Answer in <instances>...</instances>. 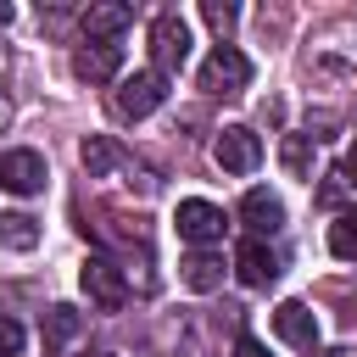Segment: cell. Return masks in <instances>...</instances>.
Returning <instances> with one entry per match:
<instances>
[{"label":"cell","mask_w":357,"mask_h":357,"mask_svg":"<svg viewBox=\"0 0 357 357\" xmlns=\"http://www.w3.org/2000/svg\"><path fill=\"white\" fill-rule=\"evenodd\" d=\"M162 100H167V78H162L156 67H145V73H128V78H117V89H112V112H117L123 123H139V117H151Z\"/></svg>","instance_id":"1"},{"label":"cell","mask_w":357,"mask_h":357,"mask_svg":"<svg viewBox=\"0 0 357 357\" xmlns=\"http://www.w3.org/2000/svg\"><path fill=\"white\" fill-rule=\"evenodd\" d=\"M195 84L206 89V95H245V84H251V61H245V50H234V45H218L206 61H201V73H195Z\"/></svg>","instance_id":"2"},{"label":"cell","mask_w":357,"mask_h":357,"mask_svg":"<svg viewBox=\"0 0 357 357\" xmlns=\"http://www.w3.org/2000/svg\"><path fill=\"white\" fill-rule=\"evenodd\" d=\"M318 73H340V78H357V22H329L318 39H312V56H307Z\"/></svg>","instance_id":"3"},{"label":"cell","mask_w":357,"mask_h":357,"mask_svg":"<svg viewBox=\"0 0 357 357\" xmlns=\"http://www.w3.org/2000/svg\"><path fill=\"white\" fill-rule=\"evenodd\" d=\"M78 284H84V296H89L100 312H123V301H128V279H123V268H117L112 257H89V262L78 268Z\"/></svg>","instance_id":"4"},{"label":"cell","mask_w":357,"mask_h":357,"mask_svg":"<svg viewBox=\"0 0 357 357\" xmlns=\"http://www.w3.org/2000/svg\"><path fill=\"white\" fill-rule=\"evenodd\" d=\"M184 56H190V22H184L178 11H162V17L151 22V61H156V73H162V78L178 73Z\"/></svg>","instance_id":"5"},{"label":"cell","mask_w":357,"mask_h":357,"mask_svg":"<svg viewBox=\"0 0 357 357\" xmlns=\"http://www.w3.org/2000/svg\"><path fill=\"white\" fill-rule=\"evenodd\" d=\"M173 223H178V240H190V245H212V240H223V206H212V201H201V195H190V201H178V212H173Z\"/></svg>","instance_id":"6"},{"label":"cell","mask_w":357,"mask_h":357,"mask_svg":"<svg viewBox=\"0 0 357 357\" xmlns=\"http://www.w3.org/2000/svg\"><path fill=\"white\" fill-rule=\"evenodd\" d=\"M45 178H50V167H45L39 151H28V145L0 151V190H11V195H39Z\"/></svg>","instance_id":"7"},{"label":"cell","mask_w":357,"mask_h":357,"mask_svg":"<svg viewBox=\"0 0 357 357\" xmlns=\"http://www.w3.org/2000/svg\"><path fill=\"white\" fill-rule=\"evenodd\" d=\"M212 156H218L223 173H257V162H262V139H257L245 123H229V128L212 139Z\"/></svg>","instance_id":"8"},{"label":"cell","mask_w":357,"mask_h":357,"mask_svg":"<svg viewBox=\"0 0 357 357\" xmlns=\"http://www.w3.org/2000/svg\"><path fill=\"white\" fill-rule=\"evenodd\" d=\"M273 335L284 346H296V351H318V318H312V307L307 301H279L273 307Z\"/></svg>","instance_id":"9"},{"label":"cell","mask_w":357,"mask_h":357,"mask_svg":"<svg viewBox=\"0 0 357 357\" xmlns=\"http://www.w3.org/2000/svg\"><path fill=\"white\" fill-rule=\"evenodd\" d=\"M234 273H240L245 290H268V284L279 279V257H273L262 240H240V251H234Z\"/></svg>","instance_id":"10"},{"label":"cell","mask_w":357,"mask_h":357,"mask_svg":"<svg viewBox=\"0 0 357 357\" xmlns=\"http://www.w3.org/2000/svg\"><path fill=\"white\" fill-rule=\"evenodd\" d=\"M73 73H78L84 84H112V78L123 73V50H117V45H78V50H73Z\"/></svg>","instance_id":"11"},{"label":"cell","mask_w":357,"mask_h":357,"mask_svg":"<svg viewBox=\"0 0 357 357\" xmlns=\"http://www.w3.org/2000/svg\"><path fill=\"white\" fill-rule=\"evenodd\" d=\"M240 218H245L251 240H262V234H279V229H284V206H279V195H268V190H245Z\"/></svg>","instance_id":"12"},{"label":"cell","mask_w":357,"mask_h":357,"mask_svg":"<svg viewBox=\"0 0 357 357\" xmlns=\"http://www.w3.org/2000/svg\"><path fill=\"white\" fill-rule=\"evenodd\" d=\"M178 284L195 290V296H212V290L223 284V257H218V251H190V257L178 262Z\"/></svg>","instance_id":"13"},{"label":"cell","mask_w":357,"mask_h":357,"mask_svg":"<svg viewBox=\"0 0 357 357\" xmlns=\"http://www.w3.org/2000/svg\"><path fill=\"white\" fill-rule=\"evenodd\" d=\"M128 22H134V11H128L123 0H100V6H89V11H84V33H89V45L117 39Z\"/></svg>","instance_id":"14"},{"label":"cell","mask_w":357,"mask_h":357,"mask_svg":"<svg viewBox=\"0 0 357 357\" xmlns=\"http://www.w3.org/2000/svg\"><path fill=\"white\" fill-rule=\"evenodd\" d=\"M78 162H84V173H89V178H112V173L123 167V145H117L112 134H84Z\"/></svg>","instance_id":"15"},{"label":"cell","mask_w":357,"mask_h":357,"mask_svg":"<svg viewBox=\"0 0 357 357\" xmlns=\"http://www.w3.org/2000/svg\"><path fill=\"white\" fill-rule=\"evenodd\" d=\"M0 245H6V251H33V245H39V218H28V212H0Z\"/></svg>","instance_id":"16"},{"label":"cell","mask_w":357,"mask_h":357,"mask_svg":"<svg viewBox=\"0 0 357 357\" xmlns=\"http://www.w3.org/2000/svg\"><path fill=\"white\" fill-rule=\"evenodd\" d=\"M279 167L290 178H312V134H284L279 139Z\"/></svg>","instance_id":"17"},{"label":"cell","mask_w":357,"mask_h":357,"mask_svg":"<svg viewBox=\"0 0 357 357\" xmlns=\"http://www.w3.org/2000/svg\"><path fill=\"white\" fill-rule=\"evenodd\" d=\"M39 329H45V346L56 351V346H67V340L78 335V312H73L67 301H56V307H45V318H39Z\"/></svg>","instance_id":"18"},{"label":"cell","mask_w":357,"mask_h":357,"mask_svg":"<svg viewBox=\"0 0 357 357\" xmlns=\"http://www.w3.org/2000/svg\"><path fill=\"white\" fill-rule=\"evenodd\" d=\"M312 201L335 212V206H346V201H357V184H351V178H346L340 167H335V173H324V178H318V195H312Z\"/></svg>","instance_id":"19"},{"label":"cell","mask_w":357,"mask_h":357,"mask_svg":"<svg viewBox=\"0 0 357 357\" xmlns=\"http://www.w3.org/2000/svg\"><path fill=\"white\" fill-rule=\"evenodd\" d=\"M329 251H335L340 262H357V212H340V218L329 223Z\"/></svg>","instance_id":"20"},{"label":"cell","mask_w":357,"mask_h":357,"mask_svg":"<svg viewBox=\"0 0 357 357\" xmlns=\"http://www.w3.org/2000/svg\"><path fill=\"white\" fill-rule=\"evenodd\" d=\"M201 22H206L212 33H229V28L240 22V11H234L229 0H206V6H201Z\"/></svg>","instance_id":"21"},{"label":"cell","mask_w":357,"mask_h":357,"mask_svg":"<svg viewBox=\"0 0 357 357\" xmlns=\"http://www.w3.org/2000/svg\"><path fill=\"white\" fill-rule=\"evenodd\" d=\"M17 351H22V324L0 318V357H17Z\"/></svg>","instance_id":"22"},{"label":"cell","mask_w":357,"mask_h":357,"mask_svg":"<svg viewBox=\"0 0 357 357\" xmlns=\"http://www.w3.org/2000/svg\"><path fill=\"white\" fill-rule=\"evenodd\" d=\"M234 357H268V346H262L257 335H240V340H234Z\"/></svg>","instance_id":"23"},{"label":"cell","mask_w":357,"mask_h":357,"mask_svg":"<svg viewBox=\"0 0 357 357\" xmlns=\"http://www.w3.org/2000/svg\"><path fill=\"white\" fill-rule=\"evenodd\" d=\"M340 173H346V178L357 184V139H351V151H346V167H340Z\"/></svg>","instance_id":"24"},{"label":"cell","mask_w":357,"mask_h":357,"mask_svg":"<svg viewBox=\"0 0 357 357\" xmlns=\"http://www.w3.org/2000/svg\"><path fill=\"white\" fill-rule=\"evenodd\" d=\"M11 17H17V11H11V6L0 0V28H11Z\"/></svg>","instance_id":"25"},{"label":"cell","mask_w":357,"mask_h":357,"mask_svg":"<svg viewBox=\"0 0 357 357\" xmlns=\"http://www.w3.org/2000/svg\"><path fill=\"white\" fill-rule=\"evenodd\" d=\"M318 357H351V351H346V346H335V351H318Z\"/></svg>","instance_id":"26"},{"label":"cell","mask_w":357,"mask_h":357,"mask_svg":"<svg viewBox=\"0 0 357 357\" xmlns=\"http://www.w3.org/2000/svg\"><path fill=\"white\" fill-rule=\"evenodd\" d=\"M6 117H11V106H6V95H0V128H6Z\"/></svg>","instance_id":"27"},{"label":"cell","mask_w":357,"mask_h":357,"mask_svg":"<svg viewBox=\"0 0 357 357\" xmlns=\"http://www.w3.org/2000/svg\"><path fill=\"white\" fill-rule=\"evenodd\" d=\"M100 357H112V351H100Z\"/></svg>","instance_id":"28"}]
</instances>
